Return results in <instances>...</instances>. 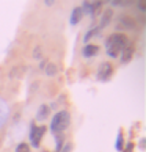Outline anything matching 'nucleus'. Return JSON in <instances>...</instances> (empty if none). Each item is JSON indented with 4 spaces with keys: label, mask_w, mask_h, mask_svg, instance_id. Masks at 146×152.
I'll list each match as a JSON object with an SVG mask.
<instances>
[{
    "label": "nucleus",
    "mask_w": 146,
    "mask_h": 152,
    "mask_svg": "<svg viewBox=\"0 0 146 152\" xmlns=\"http://www.w3.org/2000/svg\"><path fill=\"white\" fill-rule=\"evenodd\" d=\"M129 44V39L126 35H121V33H115L107 39V53L112 58H116L123 50L126 49V46Z\"/></svg>",
    "instance_id": "1"
},
{
    "label": "nucleus",
    "mask_w": 146,
    "mask_h": 152,
    "mask_svg": "<svg viewBox=\"0 0 146 152\" xmlns=\"http://www.w3.org/2000/svg\"><path fill=\"white\" fill-rule=\"evenodd\" d=\"M69 124H71V116H69L68 111H58V113L54 116L50 129H52L55 133H61L63 130H66V129L69 127Z\"/></svg>",
    "instance_id": "2"
},
{
    "label": "nucleus",
    "mask_w": 146,
    "mask_h": 152,
    "mask_svg": "<svg viewBox=\"0 0 146 152\" xmlns=\"http://www.w3.org/2000/svg\"><path fill=\"white\" fill-rule=\"evenodd\" d=\"M46 133V127L41 126V127H36L35 124H32V130H30V140H32V144L33 148H39V143H41V138L43 135Z\"/></svg>",
    "instance_id": "3"
},
{
    "label": "nucleus",
    "mask_w": 146,
    "mask_h": 152,
    "mask_svg": "<svg viewBox=\"0 0 146 152\" xmlns=\"http://www.w3.org/2000/svg\"><path fill=\"white\" fill-rule=\"evenodd\" d=\"M112 72H113V66H112L110 63H102L99 66V69H98V78L99 80H102V82H107L109 78L112 77Z\"/></svg>",
    "instance_id": "4"
},
{
    "label": "nucleus",
    "mask_w": 146,
    "mask_h": 152,
    "mask_svg": "<svg viewBox=\"0 0 146 152\" xmlns=\"http://www.w3.org/2000/svg\"><path fill=\"white\" fill-rule=\"evenodd\" d=\"M132 55H134V46L129 42L126 46V49L121 52V63H129L131 58H132Z\"/></svg>",
    "instance_id": "5"
},
{
    "label": "nucleus",
    "mask_w": 146,
    "mask_h": 152,
    "mask_svg": "<svg viewBox=\"0 0 146 152\" xmlns=\"http://www.w3.org/2000/svg\"><path fill=\"white\" fill-rule=\"evenodd\" d=\"M99 52V47L96 46V44H87L85 47H83V57H93V55H96Z\"/></svg>",
    "instance_id": "6"
},
{
    "label": "nucleus",
    "mask_w": 146,
    "mask_h": 152,
    "mask_svg": "<svg viewBox=\"0 0 146 152\" xmlns=\"http://www.w3.org/2000/svg\"><path fill=\"white\" fill-rule=\"evenodd\" d=\"M82 16H83L82 8H74V11H72V14H71V24H72V25H76L77 22L80 20Z\"/></svg>",
    "instance_id": "7"
},
{
    "label": "nucleus",
    "mask_w": 146,
    "mask_h": 152,
    "mask_svg": "<svg viewBox=\"0 0 146 152\" xmlns=\"http://www.w3.org/2000/svg\"><path fill=\"white\" fill-rule=\"evenodd\" d=\"M47 115H49V107H46V105H43L41 108H39V113H38V118H47Z\"/></svg>",
    "instance_id": "8"
},
{
    "label": "nucleus",
    "mask_w": 146,
    "mask_h": 152,
    "mask_svg": "<svg viewBox=\"0 0 146 152\" xmlns=\"http://www.w3.org/2000/svg\"><path fill=\"white\" fill-rule=\"evenodd\" d=\"M46 74L47 75H55V74H57V66H55V64H49L46 67Z\"/></svg>",
    "instance_id": "9"
},
{
    "label": "nucleus",
    "mask_w": 146,
    "mask_h": 152,
    "mask_svg": "<svg viewBox=\"0 0 146 152\" xmlns=\"http://www.w3.org/2000/svg\"><path fill=\"white\" fill-rule=\"evenodd\" d=\"M110 18H112V10H109V11H105V14H104V18H102V24L101 25H105L107 22H110Z\"/></svg>",
    "instance_id": "10"
},
{
    "label": "nucleus",
    "mask_w": 146,
    "mask_h": 152,
    "mask_svg": "<svg viewBox=\"0 0 146 152\" xmlns=\"http://www.w3.org/2000/svg\"><path fill=\"white\" fill-rule=\"evenodd\" d=\"M16 152H30V148H29V144L21 143V144L18 146V149H16Z\"/></svg>",
    "instance_id": "11"
},
{
    "label": "nucleus",
    "mask_w": 146,
    "mask_h": 152,
    "mask_svg": "<svg viewBox=\"0 0 146 152\" xmlns=\"http://www.w3.org/2000/svg\"><path fill=\"white\" fill-rule=\"evenodd\" d=\"M116 149H118V151L123 149V135H121V133L118 135V140H116Z\"/></svg>",
    "instance_id": "12"
},
{
    "label": "nucleus",
    "mask_w": 146,
    "mask_h": 152,
    "mask_svg": "<svg viewBox=\"0 0 146 152\" xmlns=\"http://www.w3.org/2000/svg\"><path fill=\"white\" fill-rule=\"evenodd\" d=\"M123 24L127 25V27H134V22H132L131 18H124V19H123Z\"/></svg>",
    "instance_id": "13"
},
{
    "label": "nucleus",
    "mask_w": 146,
    "mask_h": 152,
    "mask_svg": "<svg viewBox=\"0 0 146 152\" xmlns=\"http://www.w3.org/2000/svg\"><path fill=\"white\" fill-rule=\"evenodd\" d=\"M94 33H98V28H96V30H90V31H88V35L85 36V41H88V39L91 38V36L94 35Z\"/></svg>",
    "instance_id": "14"
},
{
    "label": "nucleus",
    "mask_w": 146,
    "mask_h": 152,
    "mask_svg": "<svg viewBox=\"0 0 146 152\" xmlns=\"http://www.w3.org/2000/svg\"><path fill=\"white\" fill-rule=\"evenodd\" d=\"M71 149H72V144H71V143H68V144H65V149L61 151V152H69Z\"/></svg>",
    "instance_id": "15"
},
{
    "label": "nucleus",
    "mask_w": 146,
    "mask_h": 152,
    "mask_svg": "<svg viewBox=\"0 0 146 152\" xmlns=\"http://www.w3.org/2000/svg\"><path fill=\"white\" fill-rule=\"evenodd\" d=\"M138 7H140V10H142V11H145V10H146V8H145L146 5H145L143 2H140V3H138Z\"/></svg>",
    "instance_id": "16"
},
{
    "label": "nucleus",
    "mask_w": 146,
    "mask_h": 152,
    "mask_svg": "<svg viewBox=\"0 0 146 152\" xmlns=\"http://www.w3.org/2000/svg\"><path fill=\"white\" fill-rule=\"evenodd\" d=\"M132 146H134V144H129V148H127V149H126L124 152H131V149H132Z\"/></svg>",
    "instance_id": "17"
}]
</instances>
